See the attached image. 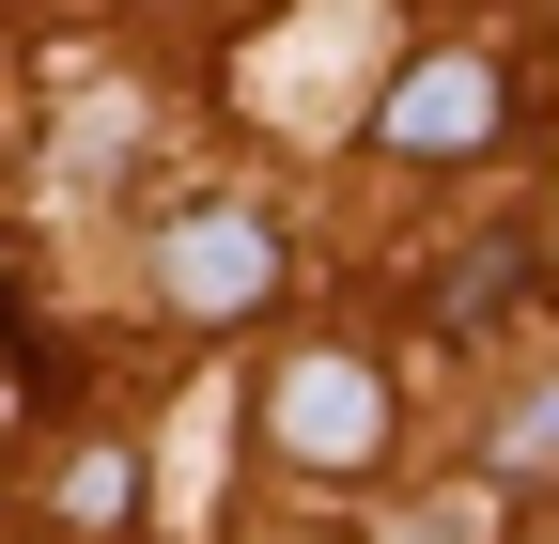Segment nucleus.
<instances>
[{
  "label": "nucleus",
  "instance_id": "f257e3e1",
  "mask_svg": "<svg viewBox=\"0 0 559 544\" xmlns=\"http://www.w3.org/2000/svg\"><path fill=\"white\" fill-rule=\"evenodd\" d=\"M264 436L296 451V466H373L389 451V374L373 358H280V389H264Z\"/></svg>",
  "mask_w": 559,
  "mask_h": 544
},
{
  "label": "nucleus",
  "instance_id": "f03ea898",
  "mask_svg": "<svg viewBox=\"0 0 559 544\" xmlns=\"http://www.w3.org/2000/svg\"><path fill=\"white\" fill-rule=\"evenodd\" d=\"M156 281H171V311L234 327V311H264V296H280V234L249 218V202H187V218L156 234Z\"/></svg>",
  "mask_w": 559,
  "mask_h": 544
},
{
  "label": "nucleus",
  "instance_id": "7ed1b4c3",
  "mask_svg": "<svg viewBox=\"0 0 559 544\" xmlns=\"http://www.w3.org/2000/svg\"><path fill=\"white\" fill-rule=\"evenodd\" d=\"M498 109H513L498 62H481V47H436V62H404V94L373 109V156H481Z\"/></svg>",
  "mask_w": 559,
  "mask_h": 544
},
{
  "label": "nucleus",
  "instance_id": "20e7f679",
  "mask_svg": "<svg viewBox=\"0 0 559 544\" xmlns=\"http://www.w3.org/2000/svg\"><path fill=\"white\" fill-rule=\"evenodd\" d=\"M124 498H140V451L124 436H79V451H62V513H79V529H124Z\"/></svg>",
  "mask_w": 559,
  "mask_h": 544
},
{
  "label": "nucleus",
  "instance_id": "39448f33",
  "mask_svg": "<svg viewBox=\"0 0 559 544\" xmlns=\"http://www.w3.org/2000/svg\"><path fill=\"white\" fill-rule=\"evenodd\" d=\"M513 281H528V249L498 234V249H481V264H466V281L436 296V327H451V343H466V327H498V311H513Z\"/></svg>",
  "mask_w": 559,
  "mask_h": 544
},
{
  "label": "nucleus",
  "instance_id": "423d86ee",
  "mask_svg": "<svg viewBox=\"0 0 559 544\" xmlns=\"http://www.w3.org/2000/svg\"><path fill=\"white\" fill-rule=\"evenodd\" d=\"M498 466H559V389H528L513 421H498Z\"/></svg>",
  "mask_w": 559,
  "mask_h": 544
}]
</instances>
